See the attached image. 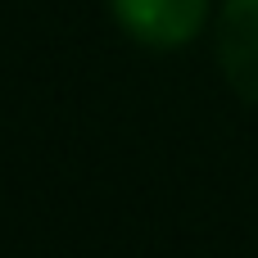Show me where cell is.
I'll use <instances>...</instances> for the list:
<instances>
[{"instance_id": "7a4b0ae2", "label": "cell", "mask_w": 258, "mask_h": 258, "mask_svg": "<svg viewBox=\"0 0 258 258\" xmlns=\"http://www.w3.org/2000/svg\"><path fill=\"white\" fill-rule=\"evenodd\" d=\"M218 63L236 95L258 104V0H222L218 9Z\"/></svg>"}, {"instance_id": "6da1fadb", "label": "cell", "mask_w": 258, "mask_h": 258, "mask_svg": "<svg viewBox=\"0 0 258 258\" xmlns=\"http://www.w3.org/2000/svg\"><path fill=\"white\" fill-rule=\"evenodd\" d=\"M118 27L150 50H181L204 32L209 0H109Z\"/></svg>"}]
</instances>
